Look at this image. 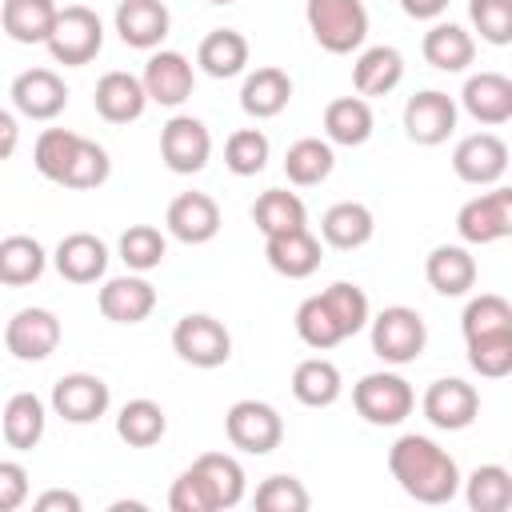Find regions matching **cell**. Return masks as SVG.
Listing matches in <instances>:
<instances>
[{
  "instance_id": "1",
  "label": "cell",
  "mask_w": 512,
  "mask_h": 512,
  "mask_svg": "<svg viewBox=\"0 0 512 512\" xmlns=\"http://www.w3.org/2000/svg\"><path fill=\"white\" fill-rule=\"evenodd\" d=\"M388 472L400 484V492L412 496L416 504H448L460 492L456 460L432 436L420 432H404L388 448Z\"/></svg>"
},
{
  "instance_id": "2",
  "label": "cell",
  "mask_w": 512,
  "mask_h": 512,
  "mask_svg": "<svg viewBox=\"0 0 512 512\" xmlns=\"http://www.w3.org/2000/svg\"><path fill=\"white\" fill-rule=\"evenodd\" d=\"M304 20H308L312 40L332 56H348V52L364 48V40H368L364 0H308Z\"/></svg>"
},
{
  "instance_id": "3",
  "label": "cell",
  "mask_w": 512,
  "mask_h": 512,
  "mask_svg": "<svg viewBox=\"0 0 512 512\" xmlns=\"http://www.w3.org/2000/svg\"><path fill=\"white\" fill-rule=\"evenodd\" d=\"M44 48H48V56H52L56 64H64V68L92 64V60L100 56V48H104V24H100V16H96L92 8L68 4V8L56 12V24H52Z\"/></svg>"
},
{
  "instance_id": "4",
  "label": "cell",
  "mask_w": 512,
  "mask_h": 512,
  "mask_svg": "<svg viewBox=\"0 0 512 512\" xmlns=\"http://www.w3.org/2000/svg\"><path fill=\"white\" fill-rule=\"evenodd\" d=\"M372 328V352L384 364H412L428 344V324L408 304H388L376 316H368Z\"/></svg>"
},
{
  "instance_id": "5",
  "label": "cell",
  "mask_w": 512,
  "mask_h": 512,
  "mask_svg": "<svg viewBox=\"0 0 512 512\" xmlns=\"http://www.w3.org/2000/svg\"><path fill=\"white\" fill-rule=\"evenodd\" d=\"M352 408L376 428H396L412 416L416 392L400 372H368L352 388Z\"/></svg>"
},
{
  "instance_id": "6",
  "label": "cell",
  "mask_w": 512,
  "mask_h": 512,
  "mask_svg": "<svg viewBox=\"0 0 512 512\" xmlns=\"http://www.w3.org/2000/svg\"><path fill=\"white\" fill-rule=\"evenodd\" d=\"M224 436L248 456H268L284 440V420L268 400H236L224 412Z\"/></svg>"
},
{
  "instance_id": "7",
  "label": "cell",
  "mask_w": 512,
  "mask_h": 512,
  "mask_svg": "<svg viewBox=\"0 0 512 512\" xmlns=\"http://www.w3.org/2000/svg\"><path fill=\"white\" fill-rule=\"evenodd\" d=\"M172 348H176V356H180L184 364H192V368H220V364H228V356H232V336H228V328H224L216 316H208V312H188V316H180L176 328H172Z\"/></svg>"
},
{
  "instance_id": "8",
  "label": "cell",
  "mask_w": 512,
  "mask_h": 512,
  "mask_svg": "<svg viewBox=\"0 0 512 512\" xmlns=\"http://www.w3.org/2000/svg\"><path fill=\"white\" fill-rule=\"evenodd\" d=\"M456 232L464 244H496L512 236V188L492 184V192H480L468 204H460Z\"/></svg>"
},
{
  "instance_id": "9",
  "label": "cell",
  "mask_w": 512,
  "mask_h": 512,
  "mask_svg": "<svg viewBox=\"0 0 512 512\" xmlns=\"http://www.w3.org/2000/svg\"><path fill=\"white\" fill-rule=\"evenodd\" d=\"M208 156H212V132L204 120L180 112L160 128V160L168 172L192 176L208 164Z\"/></svg>"
},
{
  "instance_id": "10",
  "label": "cell",
  "mask_w": 512,
  "mask_h": 512,
  "mask_svg": "<svg viewBox=\"0 0 512 512\" xmlns=\"http://www.w3.org/2000/svg\"><path fill=\"white\" fill-rule=\"evenodd\" d=\"M456 116H460V108H456V100L448 92L424 88V92L408 96V104H404V136L412 144L436 148L456 132Z\"/></svg>"
},
{
  "instance_id": "11",
  "label": "cell",
  "mask_w": 512,
  "mask_h": 512,
  "mask_svg": "<svg viewBox=\"0 0 512 512\" xmlns=\"http://www.w3.org/2000/svg\"><path fill=\"white\" fill-rule=\"evenodd\" d=\"M60 336H64V328H60V316L52 308H20L4 328V348L16 360L36 364L60 348Z\"/></svg>"
},
{
  "instance_id": "12",
  "label": "cell",
  "mask_w": 512,
  "mask_h": 512,
  "mask_svg": "<svg viewBox=\"0 0 512 512\" xmlns=\"http://www.w3.org/2000/svg\"><path fill=\"white\" fill-rule=\"evenodd\" d=\"M424 416L432 428L440 432H464L476 416H480V392L460 380V376H444V380H432L424 388V400H420Z\"/></svg>"
},
{
  "instance_id": "13",
  "label": "cell",
  "mask_w": 512,
  "mask_h": 512,
  "mask_svg": "<svg viewBox=\"0 0 512 512\" xmlns=\"http://www.w3.org/2000/svg\"><path fill=\"white\" fill-rule=\"evenodd\" d=\"M48 404L68 424H96L108 412L112 392L96 372H68V376H60L52 384V400Z\"/></svg>"
},
{
  "instance_id": "14",
  "label": "cell",
  "mask_w": 512,
  "mask_h": 512,
  "mask_svg": "<svg viewBox=\"0 0 512 512\" xmlns=\"http://www.w3.org/2000/svg\"><path fill=\"white\" fill-rule=\"evenodd\" d=\"M452 172L464 184L476 188H492L504 180L508 172V144L496 132H472L452 148Z\"/></svg>"
},
{
  "instance_id": "15",
  "label": "cell",
  "mask_w": 512,
  "mask_h": 512,
  "mask_svg": "<svg viewBox=\"0 0 512 512\" xmlns=\"http://www.w3.org/2000/svg\"><path fill=\"white\" fill-rule=\"evenodd\" d=\"M140 84H144V96H148L152 104H160V108H180V104L192 96V88H196V68H192V60H188L184 52L160 48V52L148 56Z\"/></svg>"
},
{
  "instance_id": "16",
  "label": "cell",
  "mask_w": 512,
  "mask_h": 512,
  "mask_svg": "<svg viewBox=\"0 0 512 512\" xmlns=\"http://www.w3.org/2000/svg\"><path fill=\"white\" fill-rule=\"evenodd\" d=\"M8 96H12V108L28 120H56L68 108V84L52 68H24L12 80Z\"/></svg>"
},
{
  "instance_id": "17",
  "label": "cell",
  "mask_w": 512,
  "mask_h": 512,
  "mask_svg": "<svg viewBox=\"0 0 512 512\" xmlns=\"http://www.w3.org/2000/svg\"><path fill=\"white\" fill-rule=\"evenodd\" d=\"M96 304H100V316L112 324H140L156 308V288L144 280V272L112 276V280H104Z\"/></svg>"
},
{
  "instance_id": "18",
  "label": "cell",
  "mask_w": 512,
  "mask_h": 512,
  "mask_svg": "<svg viewBox=\"0 0 512 512\" xmlns=\"http://www.w3.org/2000/svg\"><path fill=\"white\" fill-rule=\"evenodd\" d=\"M112 24H116V32L128 48L152 52V48L164 44V36L172 28V16H168L164 0H120Z\"/></svg>"
},
{
  "instance_id": "19",
  "label": "cell",
  "mask_w": 512,
  "mask_h": 512,
  "mask_svg": "<svg viewBox=\"0 0 512 512\" xmlns=\"http://www.w3.org/2000/svg\"><path fill=\"white\" fill-rule=\"evenodd\" d=\"M460 104L476 124L500 128L512 120V80L504 72H476L464 80Z\"/></svg>"
},
{
  "instance_id": "20",
  "label": "cell",
  "mask_w": 512,
  "mask_h": 512,
  "mask_svg": "<svg viewBox=\"0 0 512 512\" xmlns=\"http://www.w3.org/2000/svg\"><path fill=\"white\" fill-rule=\"evenodd\" d=\"M164 224L180 244H208L220 232V204L208 192H180L168 204Z\"/></svg>"
},
{
  "instance_id": "21",
  "label": "cell",
  "mask_w": 512,
  "mask_h": 512,
  "mask_svg": "<svg viewBox=\"0 0 512 512\" xmlns=\"http://www.w3.org/2000/svg\"><path fill=\"white\" fill-rule=\"evenodd\" d=\"M92 104H96L100 120H108V124H132V120H140V116H144L148 96H144L140 76L112 68V72H104V76L96 80Z\"/></svg>"
},
{
  "instance_id": "22",
  "label": "cell",
  "mask_w": 512,
  "mask_h": 512,
  "mask_svg": "<svg viewBox=\"0 0 512 512\" xmlns=\"http://www.w3.org/2000/svg\"><path fill=\"white\" fill-rule=\"evenodd\" d=\"M52 264L68 284H96L108 272V244L92 232H68L56 244Z\"/></svg>"
},
{
  "instance_id": "23",
  "label": "cell",
  "mask_w": 512,
  "mask_h": 512,
  "mask_svg": "<svg viewBox=\"0 0 512 512\" xmlns=\"http://www.w3.org/2000/svg\"><path fill=\"white\" fill-rule=\"evenodd\" d=\"M264 256H268V268L288 276V280H304L320 268V240L304 228H288V232H276V236H264Z\"/></svg>"
},
{
  "instance_id": "24",
  "label": "cell",
  "mask_w": 512,
  "mask_h": 512,
  "mask_svg": "<svg viewBox=\"0 0 512 512\" xmlns=\"http://www.w3.org/2000/svg\"><path fill=\"white\" fill-rule=\"evenodd\" d=\"M288 100H292V76L284 68H276V64H264V68L248 72L244 84H240V108L252 120L280 116L288 108Z\"/></svg>"
},
{
  "instance_id": "25",
  "label": "cell",
  "mask_w": 512,
  "mask_h": 512,
  "mask_svg": "<svg viewBox=\"0 0 512 512\" xmlns=\"http://www.w3.org/2000/svg\"><path fill=\"white\" fill-rule=\"evenodd\" d=\"M424 280L440 296H468L476 284V256L464 244H436L424 260Z\"/></svg>"
},
{
  "instance_id": "26",
  "label": "cell",
  "mask_w": 512,
  "mask_h": 512,
  "mask_svg": "<svg viewBox=\"0 0 512 512\" xmlns=\"http://www.w3.org/2000/svg\"><path fill=\"white\" fill-rule=\"evenodd\" d=\"M320 236L340 252H356L376 236V216L360 200H340L320 216Z\"/></svg>"
},
{
  "instance_id": "27",
  "label": "cell",
  "mask_w": 512,
  "mask_h": 512,
  "mask_svg": "<svg viewBox=\"0 0 512 512\" xmlns=\"http://www.w3.org/2000/svg\"><path fill=\"white\" fill-rule=\"evenodd\" d=\"M420 52L424 60L436 68V72H464L472 60H476V40L468 28L452 24V20H436L424 40H420Z\"/></svg>"
},
{
  "instance_id": "28",
  "label": "cell",
  "mask_w": 512,
  "mask_h": 512,
  "mask_svg": "<svg viewBox=\"0 0 512 512\" xmlns=\"http://www.w3.org/2000/svg\"><path fill=\"white\" fill-rule=\"evenodd\" d=\"M400 80H404V56L392 44H372L352 64V84H356V96H364V100L388 96Z\"/></svg>"
},
{
  "instance_id": "29",
  "label": "cell",
  "mask_w": 512,
  "mask_h": 512,
  "mask_svg": "<svg viewBox=\"0 0 512 512\" xmlns=\"http://www.w3.org/2000/svg\"><path fill=\"white\" fill-rule=\"evenodd\" d=\"M376 128L372 104L364 96H336L324 108V140L340 148H360Z\"/></svg>"
},
{
  "instance_id": "30",
  "label": "cell",
  "mask_w": 512,
  "mask_h": 512,
  "mask_svg": "<svg viewBox=\"0 0 512 512\" xmlns=\"http://www.w3.org/2000/svg\"><path fill=\"white\" fill-rule=\"evenodd\" d=\"M44 424H48V408L36 392H16L8 396L4 412H0V432L8 440V448L16 452H28L44 440Z\"/></svg>"
},
{
  "instance_id": "31",
  "label": "cell",
  "mask_w": 512,
  "mask_h": 512,
  "mask_svg": "<svg viewBox=\"0 0 512 512\" xmlns=\"http://www.w3.org/2000/svg\"><path fill=\"white\" fill-rule=\"evenodd\" d=\"M192 472L204 480V488H208L216 512L236 508V504L244 500V488H248V484H244V468H240L236 456H228V452H204V456L192 460Z\"/></svg>"
},
{
  "instance_id": "32",
  "label": "cell",
  "mask_w": 512,
  "mask_h": 512,
  "mask_svg": "<svg viewBox=\"0 0 512 512\" xmlns=\"http://www.w3.org/2000/svg\"><path fill=\"white\" fill-rule=\"evenodd\" d=\"M196 64L212 80L240 76L248 68V40H244V32H236V28H212L200 40V48H196Z\"/></svg>"
},
{
  "instance_id": "33",
  "label": "cell",
  "mask_w": 512,
  "mask_h": 512,
  "mask_svg": "<svg viewBox=\"0 0 512 512\" xmlns=\"http://www.w3.org/2000/svg\"><path fill=\"white\" fill-rule=\"evenodd\" d=\"M344 392V376L332 360L324 356H308L292 368V396L304 404V408H328L336 404Z\"/></svg>"
},
{
  "instance_id": "34",
  "label": "cell",
  "mask_w": 512,
  "mask_h": 512,
  "mask_svg": "<svg viewBox=\"0 0 512 512\" xmlns=\"http://www.w3.org/2000/svg\"><path fill=\"white\" fill-rule=\"evenodd\" d=\"M56 0H4L0 4V28L16 44H44L56 24Z\"/></svg>"
},
{
  "instance_id": "35",
  "label": "cell",
  "mask_w": 512,
  "mask_h": 512,
  "mask_svg": "<svg viewBox=\"0 0 512 512\" xmlns=\"http://www.w3.org/2000/svg\"><path fill=\"white\" fill-rule=\"evenodd\" d=\"M44 264H48V252L36 236H4L0 240V284L8 288H24V284H36L44 276Z\"/></svg>"
},
{
  "instance_id": "36",
  "label": "cell",
  "mask_w": 512,
  "mask_h": 512,
  "mask_svg": "<svg viewBox=\"0 0 512 512\" xmlns=\"http://www.w3.org/2000/svg\"><path fill=\"white\" fill-rule=\"evenodd\" d=\"M332 168H336V152H332V144L320 140V136H304V140L288 144V152H284V176H288L296 188H316V184H324V180L332 176Z\"/></svg>"
},
{
  "instance_id": "37",
  "label": "cell",
  "mask_w": 512,
  "mask_h": 512,
  "mask_svg": "<svg viewBox=\"0 0 512 512\" xmlns=\"http://www.w3.org/2000/svg\"><path fill=\"white\" fill-rule=\"evenodd\" d=\"M164 432H168V416H164V408H160L156 400H148V396L128 400V404L120 408V416H116V436H120L128 448H152L156 440H164Z\"/></svg>"
},
{
  "instance_id": "38",
  "label": "cell",
  "mask_w": 512,
  "mask_h": 512,
  "mask_svg": "<svg viewBox=\"0 0 512 512\" xmlns=\"http://www.w3.org/2000/svg\"><path fill=\"white\" fill-rule=\"evenodd\" d=\"M252 224L264 232V236H276V232H288V228H304L308 224V208L296 192L288 188H268L256 196L252 204Z\"/></svg>"
},
{
  "instance_id": "39",
  "label": "cell",
  "mask_w": 512,
  "mask_h": 512,
  "mask_svg": "<svg viewBox=\"0 0 512 512\" xmlns=\"http://www.w3.org/2000/svg\"><path fill=\"white\" fill-rule=\"evenodd\" d=\"M464 500L472 512H508L512 508V472L504 464H480L464 480Z\"/></svg>"
},
{
  "instance_id": "40",
  "label": "cell",
  "mask_w": 512,
  "mask_h": 512,
  "mask_svg": "<svg viewBox=\"0 0 512 512\" xmlns=\"http://www.w3.org/2000/svg\"><path fill=\"white\" fill-rule=\"evenodd\" d=\"M320 300L328 304V312H332V320L340 324L344 340L356 336L360 328H368L372 304H368V296H364L360 284H352V280H336V284H328V288L320 292Z\"/></svg>"
},
{
  "instance_id": "41",
  "label": "cell",
  "mask_w": 512,
  "mask_h": 512,
  "mask_svg": "<svg viewBox=\"0 0 512 512\" xmlns=\"http://www.w3.org/2000/svg\"><path fill=\"white\" fill-rule=\"evenodd\" d=\"M460 332H464V340L492 336V332H512V304H508L500 292H480V296H472V300L464 304Z\"/></svg>"
},
{
  "instance_id": "42",
  "label": "cell",
  "mask_w": 512,
  "mask_h": 512,
  "mask_svg": "<svg viewBox=\"0 0 512 512\" xmlns=\"http://www.w3.org/2000/svg\"><path fill=\"white\" fill-rule=\"evenodd\" d=\"M164 256H168V240L156 224H128L120 232V260L128 264V272H152L160 268Z\"/></svg>"
},
{
  "instance_id": "43",
  "label": "cell",
  "mask_w": 512,
  "mask_h": 512,
  "mask_svg": "<svg viewBox=\"0 0 512 512\" xmlns=\"http://www.w3.org/2000/svg\"><path fill=\"white\" fill-rule=\"evenodd\" d=\"M76 144H80V132H72V128H44V132L36 136V148H32L36 172H40L44 180L60 184L64 172H68V164H72Z\"/></svg>"
},
{
  "instance_id": "44",
  "label": "cell",
  "mask_w": 512,
  "mask_h": 512,
  "mask_svg": "<svg viewBox=\"0 0 512 512\" xmlns=\"http://www.w3.org/2000/svg\"><path fill=\"white\" fill-rule=\"evenodd\" d=\"M268 156H272V144H268V136L260 128H236L224 140V164H228L232 176H256V172H264Z\"/></svg>"
},
{
  "instance_id": "45",
  "label": "cell",
  "mask_w": 512,
  "mask_h": 512,
  "mask_svg": "<svg viewBox=\"0 0 512 512\" xmlns=\"http://www.w3.org/2000/svg\"><path fill=\"white\" fill-rule=\"evenodd\" d=\"M296 336H300L308 348H316V352H328V348H336V344L344 340V332H340V324L332 320V312H328V304L320 300V292L308 296V300H300V308H296Z\"/></svg>"
},
{
  "instance_id": "46",
  "label": "cell",
  "mask_w": 512,
  "mask_h": 512,
  "mask_svg": "<svg viewBox=\"0 0 512 512\" xmlns=\"http://www.w3.org/2000/svg\"><path fill=\"white\" fill-rule=\"evenodd\" d=\"M252 504L260 512H308L312 508V492L304 488V480H296L288 472H276V476L256 484Z\"/></svg>"
},
{
  "instance_id": "47",
  "label": "cell",
  "mask_w": 512,
  "mask_h": 512,
  "mask_svg": "<svg viewBox=\"0 0 512 512\" xmlns=\"http://www.w3.org/2000/svg\"><path fill=\"white\" fill-rule=\"evenodd\" d=\"M112 176V160H108V152H104V144H96V140H88V136H80V144H76V152H72V164H68V172H64V188H100L104 180Z\"/></svg>"
},
{
  "instance_id": "48",
  "label": "cell",
  "mask_w": 512,
  "mask_h": 512,
  "mask_svg": "<svg viewBox=\"0 0 512 512\" xmlns=\"http://www.w3.org/2000/svg\"><path fill=\"white\" fill-rule=\"evenodd\" d=\"M464 344H468L472 372H480L484 380H504L512 372V332H492V336H476Z\"/></svg>"
},
{
  "instance_id": "49",
  "label": "cell",
  "mask_w": 512,
  "mask_h": 512,
  "mask_svg": "<svg viewBox=\"0 0 512 512\" xmlns=\"http://www.w3.org/2000/svg\"><path fill=\"white\" fill-rule=\"evenodd\" d=\"M468 20L484 44H512V0H468Z\"/></svg>"
},
{
  "instance_id": "50",
  "label": "cell",
  "mask_w": 512,
  "mask_h": 512,
  "mask_svg": "<svg viewBox=\"0 0 512 512\" xmlns=\"http://www.w3.org/2000/svg\"><path fill=\"white\" fill-rule=\"evenodd\" d=\"M168 508L172 512H216L212 508V496L204 488V480L192 472V464L172 480V492H168Z\"/></svg>"
},
{
  "instance_id": "51",
  "label": "cell",
  "mask_w": 512,
  "mask_h": 512,
  "mask_svg": "<svg viewBox=\"0 0 512 512\" xmlns=\"http://www.w3.org/2000/svg\"><path fill=\"white\" fill-rule=\"evenodd\" d=\"M28 468L20 460H0V512H16L28 504Z\"/></svg>"
},
{
  "instance_id": "52",
  "label": "cell",
  "mask_w": 512,
  "mask_h": 512,
  "mask_svg": "<svg viewBox=\"0 0 512 512\" xmlns=\"http://www.w3.org/2000/svg\"><path fill=\"white\" fill-rule=\"evenodd\" d=\"M32 508H36V512H80L84 504H80V496L68 492V488H48V492H40V496L32 500Z\"/></svg>"
},
{
  "instance_id": "53",
  "label": "cell",
  "mask_w": 512,
  "mask_h": 512,
  "mask_svg": "<svg viewBox=\"0 0 512 512\" xmlns=\"http://www.w3.org/2000/svg\"><path fill=\"white\" fill-rule=\"evenodd\" d=\"M20 148V124L8 108H0V160H8Z\"/></svg>"
},
{
  "instance_id": "54",
  "label": "cell",
  "mask_w": 512,
  "mask_h": 512,
  "mask_svg": "<svg viewBox=\"0 0 512 512\" xmlns=\"http://www.w3.org/2000/svg\"><path fill=\"white\" fill-rule=\"evenodd\" d=\"M400 8L412 16V20H440L448 0H400Z\"/></svg>"
},
{
  "instance_id": "55",
  "label": "cell",
  "mask_w": 512,
  "mask_h": 512,
  "mask_svg": "<svg viewBox=\"0 0 512 512\" xmlns=\"http://www.w3.org/2000/svg\"><path fill=\"white\" fill-rule=\"evenodd\" d=\"M208 4H232V0H208Z\"/></svg>"
}]
</instances>
